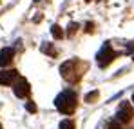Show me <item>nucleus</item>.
I'll use <instances>...</instances> for the list:
<instances>
[{
    "instance_id": "1",
    "label": "nucleus",
    "mask_w": 134,
    "mask_h": 129,
    "mask_svg": "<svg viewBox=\"0 0 134 129\" xmlns=\"http://www.w3.org/2000/svg\"><path fill=\"white\" fill-rule=\"evenodd\" d=\"M54 106L60 113L64 115H72L74 113V107H76V95L72 91H64L56 96L54 100Z\"/></svg>"
},
{
    "instance_id": "2",
    "label": "nucleus",
    "mask_w": 134,
    "mask_h": 129,
    "mask_svg": "<svg viewBox=\"0 0 134 129\" xmlns=\"http://www.w3.org/2000/svg\"><path fill=\"white\" fill-rule=\"evenodd\" d=\"M116 58V53L112 51L111 44H105L102 49H100V53L96 55V60H98V65L103 69V67H107V65L111 64L112 60Z\"/></svg>"
},
{
    "instance_id": "3",
    "label": "nucleus",
    "mask_w": 134,
    "mask_h": 129,
    "mask_svg": "<svg viewBox=\"0 0 134 129\" xmlns=\"http://www.w3.org/2000/svg\"><path fill=\"white\" fill-rule=\"evenodd\" d=\"M116 116H118V120L121 124H129L131 118H132V106H131V102H121L120 107H118V115Z\"/></svg>"
},
{
    "instance_id": "4",
    "label": "nucleus",
    "mask_w": 134,
    "mask_h": 129,
    "mask_svg": "<svg viewBox=\"0 0 134 129\" xmlns=\"http://www.w3.org/2000/svg\"><path fill=\"white\" fill-rule=\"evenodd\" d=\"M13 93L16 98H25L29 95V82L25 78H18L15 84H13Z\"/></svg>"
},
{
    "instance_id": "5",
    "label": "nucleus",
    "mask_w": 134,
    "mask_h": 129,
    "mask_svg": "<svg viewBox=\"0 0 134 129\" xmlns=\"http://www.w3.org/2000/svg\"><path fill=\"white\" fill-rule=\"evenodd\" d=\"M18 80V71L15 69H2L0 71V84L2 86H13Z\"/></svg>"
},
{
    "instance_id": "6",
    "label": "nucleus",
    "mask_w": 134,
    "mask_h": 129,
    "mask_svg": "<svg viewBox=\"0 0 134 129\" xmlns=\"http://www.w3.org/2000/svg\"><path fill=\"white\" fill-rule=\"evenodd\" d=\"M13 56H15V49H13V47H4V49L0 51V65H2V67L9 65L13 62Z\"/></svg>"
},
{
    "instance_id": "7",
    "label": "nucleus",
    "mask_w": 134,
    "mask_h": 129,
    "mask_svg": "<svg viewBox=\"0 0 134 129\" xmlns=\"http://www.w3.org/2000/svg\"><path fill=\"white\" fill-rule=\"evenodd\" d=\"M72 65H74L72 60H67V62H64V64L60 65V73H62L64 78H69V75H71V71H72Z\"/></svg>"
},
{
    "instance_id": "8",
    "label": "nucleus",
    "mask_w": 134,
    "mask_h": 129,
    "mask_svg": "<svg viewBox=\"0 0 134 129\" xmlns=\"http://www.w3.org/2000/svg\"><path fill=\"white\" fill-rule=\"evenodd\" d=\"M51 35H53V38H56V40L64 38V31H62V27H60V25H56V24H53V25H51Z\"/></svg>"
},
{
    "instance_id": "9",
    "label": "nucleus",
    "mask_w": 134,
    "mask_h": 129,
    "mask_svg": "<svg viewBox=\"0 0 134 129\" xmlns=\"http://www.w3.org/2000/svg\"><path fill=\"white\" fill-rule=\"evenodd\" d=\"M42 51H44V53H49L51 56H54V55H56V51H54L53 44H44V45H42Z\"/></svg>"
},
{
    "instance_id": "10",
    "label": "nucleus",
    "mask_w": 134,
    "mask_h": 129,
    "mask_svg": "<svg viewBox=\"0 0 134 129\" xmlns=\"http://www.w3.org/2000/svg\"><path fill=\"white\" fill-rule=\"evenodd\" d=\"M60 129H74L72 120H62V122H60Z\"/></svg>"
},
{
    "instance_id": "11",
    "label": "nucleus",
    "mask_w": 134,
    "mask_h": 129,
    "mask_svg": "<svg viewBox=\"0 0 134 129\" xmlns=\"http://www.w3.org/2000/svg\"><path fill=\"white\" fill-rule=\"evenodd\" d=\"M107 129H121V122L116 118V120H111L109 124H107Z\"/></svg>"
},
{
    "instance_id": "12",
    "label": "nucleus",
    "mask_w": 134,
    "mask_h": 129,
    "mask_svg": "<svg viewBox=\"0 0 134 129\" xmlns=\"http://www.w3.org/2000/svg\"><path fill=\"white\" fill-rule=\"evenodd\" d=\"M96 96H98V91H92V93H89V95H85V102H89V104H91Z\"/></svg>"
},
{
    "instance_id": "13",
    "label": "nucleus",
    "mask_w": 134,
    "mask_h": 129,
    "mask_svg": "<svg viewBox=\"0 0 134 129\" xmlns=\"http://www.w3.org/2000/svg\"><path fill=\"white\" fill-rule=\"evenodd\" d=\"M25 109H27L29 113H36V104H35V102H27V104H25Z\"/></svg>"
},
{
    "instance_id": "14",
    "label": "nucleus",
    "mask_w": 134,
    "mask_h": 129,
    "mask_svg": "<svg viewBox=\"0 0 134 129\" xmlns=\"http://www.w3.org/2000/svg\"><path fill=\"white\" fill-rule=\"evenodd\" d=\"M76 29H78V24H74V22H72V24H69V33H74Z\"/></svg>"
},
{
    "instance_id": "15",
    "label": "nucleus",
    "mask_w": 134,
    "mask_h": 129,
    "mask_svg": "<svg viewBox=\"0 0 134 129\" xmlns=\"http://www.w3.org/2000/svg\"><path fill=\"white\" fill-rule=\"evenodd\" d=\"M85 27H87V29H85V31H89V33H91V31H92V24H87V25H85Z\"/></svg>"
},
{
    "instance_id": "16",
    "label": "nucleus",
    "mask_w": 134,
    "mask_h": 129,
    "mask_svg": "<svg viewBox=\"0 0 134 129\" xmlns=\"http://www.w3.org/2000/svg\"><path fill=\"white\" fill-rule=\"evenodd\" d=\"M132 102H134V95H132Z\"/></svg>"
},
{
    "instance_id": "17",
    "label": "nucleus",
    "mask_w": 134,
    "mask_h": 129,
    "mask_svg": "<svg viewBox=\"0 0 134 129\" xmlns=\"http://www.w3.org/2000/svg\"><path fill=\"white\" fill-rule=\"evenodd\" d=\"M35 2H40V0H35Z\"/></svg>"
},
{
    "instance_id": "18",
    "label": "nucleus",
    "mask_w": 134,
    "mask_h": 129,
    "mask_svg": "<svg viewBox=\"0 0 134 129\" xmlns=\"http://www.w3.org/2000/svg\"><path fill=\"white\" fill-rule=\"evenodd\" d=\"M85 2H91V0H85Z\"/></svg>"
},
{
    "instance_id": "19",
    "label": "nucleus",
    "mask_w": 134,
    "mask_h": 129,
    "mask_svg": "<svg viewBox=\"0 0 134 129\" xmlns=\"http://www.w3.org/2000/svg\"><path fill=\"white\" fill-rule=\"evenodd\" d=\"M96 2H100V0H96Z\"/></svg>"
}]
</instances>
